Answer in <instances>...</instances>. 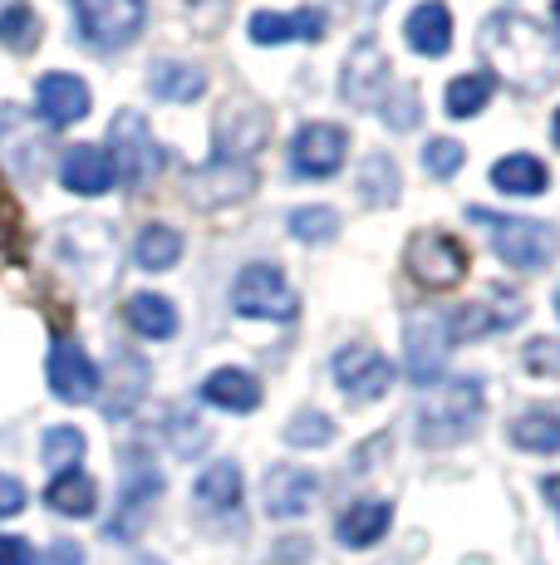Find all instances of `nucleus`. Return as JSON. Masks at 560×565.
Wrapping results in <instances>:
<instances>
[{
	"label": "nucleus",
	"instance_id": "36",
	"mask_svg": "<svg viewBox=\"0 0 560 565\" xmlns=\"http://www.w3.org/2000/svg\"><path fill=\"white\" fill-rule=\"evenodd\" d=\"M330 438H335V423H330L325 413H315V408L295 413V418L286 423V443H290V448H325Z\"/></svg>",
	"mask_w": 560,
	"mask_h": 565
},
{
	"label": "nucleus",
	"instance_id": "10",
	"mask_svg": "<svg viewBox=\"0 0 560 565\" xmlns=\"http://www.w3.org/2000/svg\"><path fill=\"white\" fill-rule=\"evenodd\" d=\"M344 148H349V134L335 124L300 128L295 143H290V172L295 178H335L344 168Z\"/></svg>",
	"mask_w": 560,
	"mask_h": 565
},
{
	"label": "nucleus",
	"instance_id": "32",
	"mask_svg": "<svg viewBox=\"0 0 560 565\" xmlns=\"http://www.w3.org/2000/svg\"><path fill=\"white\" fill-rule=\"evenodd\" d=\"M158 492H163V472H158L148 458H138V467H128L123 472V502L118 507H123V516H138Z\"/></svg>",
	"mask_w": 560,
	"mask_h": 565
},
{
	"label": "nucleus",
	"instance_id": "8",
	"mask_svg": "<svg viewBox=\"0 0 560 565\" xmlns=\"http://www.w3.org/2000/svg\"><path fill=\"white\" fill-rule=\"evenodd\" d=\"M526 315V300L506 286H492L482 300H467L448 315V340H482V334H497V330H511L521 324Z\"/></svg>",
	"mask_w": 560,
	"mask_h": 565
},
{
	"label": "nucleus",
	"instance_id": "45",
	"mask_svg": "<svg viewBox=\"0 0 560 565\" xmlns=\"http://www.w3.org/2000/svg\"><path fill=\"white\" fill-rule=\"evenodd\" d=\"M551 134H556V148H560V108H556V124H551Z\"/></svg>",
	"mask_w": 560,
	"mask_h": 565
},
{
	"label": "nucleus",
	"instance_id": "42",
	"mask_svg": "<svg viewBox=\"0 0 560 565\" xmlns=\"http://www.w3.org/2000/svg\"><path fill=\"white\" fill-rule=\"evenodd\" d=\"M0 565H35V551L20 536H0Z\"/></svg>",
	"mask_w": 560,
	"mask_h": 565
},
{
	"label": "nucleus",
	"instance_id": "14",
	"mask_svg": "<svg viewBox=\"0 0 560 565\" xmlns=\"http://www.w3.org/2000/svg\"><path fill=\"white\" fill-rule=\"evenodd\" d=\"M45 374H50L55 398H64V404H89L99 394V369H94V360L74 340H55Z\"/></svg>",
	"mask_w": 560,
	"mask_h": 565
},
{
	"label": "nucleus",
	"instance_id": "3",
	"mask_svg": "<svg viewBox=\"0 0 560 565\" xmlns=\"http://www.w3.org/2000/svg\"><path fill=\"white\" fill-rule=\"evenodd\" d=\"M482 423V384L477 379H452V384L433 388L428 404L418 408V438L428 448H448L462 443Z\"/></svg>",
	"mask_w": 560,
	"mask_h": 565
},
{
	"label": "nucleus",
	"instance_id": "38",
	"mask_svg": "<svg viewBox=\"0 0 560 565\" xmlns=\"http://www.w3.org/2000/svg\"><path fill=\"white\" fill-rule=\"evenodd\" d=\"M462 143H452V138H433V143L423 148V162H428V172H433V178H452V172L462 168Z\"/></svg>",
	"mask_w": 560,
	"mask_h": 565
},
{
	"label": "nucleus",
	"instance_id": "19",
	"mask_svg": "<svg viewBox=\"0 0 560 565\" xmlns=\"http://www.w3.org/2000/svg\"><path fill=\"white\" fill-rule=\"evenodd\" d=\"M202 398L226 413H251L261 404V384H256V374H246V369H217V374L202 379Z\"/></svg>",
	"mask_w": 560,
	"mask_h": 565
},
{
	"label": "nucleus",
	"instance_id": "23",
	"mask_svg": "<svg viewBox=\"0 0 560 565\" xmlns=\"http://www.w3.org/2000/svg\"><path fill=\"white\" fill-rule=\"evenodd\" d=\"M45 502L55 507L60 516H94V507H99V487H94L89 472H55V482L45 487Z\"/></svg>",
	"mask_w": 560,
	"mask_h": 565
},
{
	"label": "nucleus",
	"instance_id": "13",
	"mask_svg": "<svg viewBox=\"0 0 560 565\" xmlns=\"http://www.w3.org/2000/svg\"><path fill=\"white\" fill-rule=\"evenodd\" d=\"M344 99L359 104V108H379L384 89H389V54H384L374 40H359L344 60Z\"/></svg>",
	"mask_w": 560,
	"mask_h": 565
},
{
	"label": "nucleus",
	"instance_id": "7",
	"mask_svg": "<svg viewBox=\"0 0 560 565\" xmlns=\"http://www.w3.org/2000/svg\"><path fill=\"white\" fill-rule=\"evenodd\" d=\"M408 270H413L418 286L452 290L467 276V246L448 232H418L413 242H408Z\"/></svg>",
	"mask_w": 560,
	"mask_h": 565
},
{
	"label": "nucleus",
	"instance_id": "35",
	"mask_svg": "<svg viewBox=\"0 0 560 565\" xmlns=\"http://www.w3.org/2000/svg\"><path fill=\"white\" fill-rule=\"evenodd\" d=\"M25 252V212H20L15 192L6 188V178H0V256L15 260Z\"/></svg>",
	"mask_w": 560,
	"mask_h": 565
},
{
	"label": "nucleus",
	"instance_id": "31",
	"mask_svg": "<svg viewBox=\"0 0 560 565\" xmlns=\"http://www.w3.org/2000/svg\"><path fill=\"white\" fill-rule=\"evenodd\" d=\"M0 45L10 54H30L40 45V15L25 0H10V6L0 10Z\"/></svg>",
	"mask_w": 560,
	"mask_h": 565
},
{
	"label": "nucleus",
	"instance_id": "37",
	"mask_svg": "<svg viewBox=\"0 0 560 565\" xmlns=\"http://www.w3.org/2000/svg\"><path fill=\"white\" fill-rule=\"evenodd\" d=\"M335 232H340V216L330 206H300V212H290V236L295 242H330Z\"/></svg>",
	"mask_w": 560,
	"mask_h": 565
},
{
	"label": "nucleus",
	"instance_id": "25",
	"mask_svg": "<svg viewBox=\"0 0 560 565\" xmlns=\"http://www.w3.org/2000/svg\"><path fill=\"white\" fill-rule=\"evenodd\" d=\"M143 379H148V364L133 360V354H118L114 360V379L104 384L99 379V394H104V408L114 413V418H123L128 408L143 398Z\"/></svg>",
	"mask_w": 560,
	"mask_h": 565
},
{
	"label": "nucleus",
	"instance_id": "48",
	"mask_svg": "<svg viewBox=\"0 0 560 565\" xmlns=\"http://www.w3.org/2000/svg\"><path fill=\"white\" fill-rule=\"evenodd\" d=\"M138 565H158V561H138Z\"/></svg>",
	"mask_w": 560,
	"mask_h": 565
},
{
	"label": "nucleus",
	"instance_id": "2",
	"mask_svg": "<svg viewBox=\"0 0 560 565\" xmlns=\"http://www.w3.org/2000/svg\"><path fill=\"white\" fill-rule=\"evenodd\" d=\"M472 222L487 226L492 236V252H497L506 266L516 270H546L560 252V236L556 226L546 222H526V216H502V212H487V206H472Z\"/></svg>",
	"mask_w": 560,
	"mask_h": 565
},
{
	"label": "nucleus",
	"instance_id": "43",
	"mask_svg": "<svg viewBox=\"0 0 560 565\" xmlns=\"http://www.w3.org/2000/svg\"><path fill=\"white\" fill-rule=\"evenodd\" d=\"M40 565H84L79 541H55V546L45 551V561H40Z\"/></svg>",
	"mask_w": 560,
	"mask_h": 565
},
{
	"label": "nucleus",
	"instance_id": "4",
	"mask_svg": "<svg viewBox=\"0 0 560 565\" xmlns=\"http://www.w3.org/2000/svg\"><path fill=\"white\" fill-rule=\"evenodd\" d=\"M231 306L236 315H246V320H295L300 300L295 290L286 286V276H280V266H271V260H256V266H246L241 276H236L231 286Z\"/></svg>",
	"mask_w": 560,
	"mask_h": 565
},
{
	"label": "nucleus",
	"instance_id": "20",
	"mask_svg": "<svg viewBox=\"0 0 560 565\" xmlns=\"http://www.w3.org/2000/svg\"><path fill=\"white\" fill-rule=\"evenodd\" d=\"M403 35H408V50L428 54V60L448 54V45H452V15H448V6H443V0H428V6H418L413 15H408Z\"/></svg>",
	"mask_w": 560,
	"mask_h": 565
},
{
	"label": "nucleus",
	"instance_id": "18",
	"mask_svg": "<svg viewBox=\"0 0 560 565\" xmlns=\"http://www.w3.org/2000/svg\"><path fill=\"white\" fill-rule=\"evenodd\" d=\"M261 497H266V512L276 521L305 516L310 502H315V472H305V467H271Z\"/></svg>",
	"mask_w": 560,
	"mask_h": 565
},
{
	"label": "nucleus",
	"instance_id": "27",
	"mask_svg": "<svg viewBox=\"0 0 560 565\" xmlns=\"http://www.w3.org/2000/svg\"><path fill=\"white\" fill-rule=\"evenodd\" d=\"M123 320L133 324L138 334H148V340H172V334H177V306L163 296H133L123 306Z\"/></svg>",
	"mask_w": 560,
	"mask_h": 565
},
{
	"label": "nucleus",
	"instance_id": "28",
	"mask_svg": "<svg viewBox=\"0 0 560 565\" xmlns=\"http://www.w3.org/2000/svg\"><path fill=\"white\" fill-rule=\"evenodd\" d=\"M197 502L207 512H231L241 502V467L236 462H212L207 472L197 477Z\"/></svg>",
	"mask_w": 560,
	"mask_h": 565
},
{
	"label": "nucleus",
	"instance_id": "6",
	"mask_svg": "<svg viewBox=\"0 0 560 565\" xmlns=\"http://www.w3.org/2000/svg\"><path fill=\"white\" fill-rule=\"evenodd\" d=\"M109 158H114L118 182H128V188H143V182L153 178L158 168H163V148L153 143V134H148L143 114H133V108H123V114L114 118V134H109Z\"/></svg>",
	"mask_w": 560,
	"mask_h": 565
},
{
	"label": "nucleus",
	"instance_id": "17",
	"mask_svg": "<svg viewBox=\"0 0 560 565\" xmlns=\"http://www.w3.org/2000/svg\"><path fill=\"white\" fill-rule=\"evenodd\" d=\"M60 178H64V188L79 192V198H104V192H109L114 182H118V172H114L109 148L79 143V148H69V153H64Z\"/></svg>",
	"mask_w": 560,
	"mask_h": 565
},
{
	"label": "nucleus",
	"instance_id": "1",
	"mask_svg": "<svg viewBox=\"0 0 560 565\" xmlns=\"http://www.w3.org/2000/svg\"><path fill=\"white\" fill-rule=\"evenodd\" d=\"M482 50L502 70V79H511L516 89L541 94L560 79V40L546 25H536L521 10H497L482 25Z\"/></svg>",
	"mask_w": 560,
	"mask_h": 565
},
{
	"label": "nucleus",
	"instance_id": "21",
	"mask_svg": "<svg viewBox=\"0 0 560 565\" xmlns=\"http://www.w3.org/2000/svg\"><path fill=\"white\" fill-rule=\"evenodd\" d=\"M394 526V507L389 502H354L340 516V541L349 551H369L374 541H384V531Z\"/></svg>",
	"mask_w": 560,
	"mask_h": 565
},
{
	"label": "nucleus",
	"instance_id": "39",
	"mask_svg": "<svg viewBox=\"0 0 560 565\" xmlns=\"http://www.w3.org/2000/svg\"><path fill=\"white\" fill-rule=\"evenodd\" d=\"M526 369H531V374L556 379L560 374V340H531L526 344Z\"/></svg>",
	"mask_w": 560,
	"mask_h": 565
},
{
	"label": "nucleus",
	"instance_id": "44",
	"mask_svg": "<svg viewBox=\"0 0 560 565\" xmlns=\"http://www.w3.org/2000/svg\"><path fill=\"white\" fill-rule=\"evenodd\" d=\"M541 492H546V502H551L556 512H560V477H546V482H541Z\"/></svg>",
	"mask_w": 560,
	"mask_h": 565
},
{
	"label": "nucleus",
	"instance_id": "40",
	"mask_svg": "<svg viewBox=\"0 0 560 565\" xmlns=\"http://www.w3.org/2000/svg\"><path fill=\"white\" fill-rule=\"evenodd\" d=\"M384 118H389L394 128H413V124H418V94H413V89H398L394 104L384 108Z\"/></svg>",
	"mask_w": 560,
	"mask_h": 565
},
{
	"label": "nucleus",
	"instance_id": "34",
	"mask_svg": "<svg viewBox=\"0 0 560 565\" xmlns=\"http://www.w3.org/2000/svg\"><path fill=\"white\" fill-rule=\"evenodd\" d=\"M359 188H364V198H369L374 206H394V198H398V172H394V162L384 158V153L364 158Z\"/></svg>",
	"mask_w": 560,
	"mask_h": 565
},
{
	"label": "nucleus",
	"instance_id": "47",
	"mask_svg": "<svg viewBox=\"0 0 560 565\" xmlns=\"http://www.w3.org/2000/svg\"><path fill=\"white\" fill-rule=\"evenodd\" d=\"M556 20H560V0H556Z\"/></svg>",
	"mask_w": 560,
	"mask_h": 565
},
{
	"label": "nucleus",
	"instance_id": "26",
	"mask_svg": "<svg viewBox=\"0 0 560 565\" xmlns=\"http://www.w3.org/2000/svg\"><path fill=\"white\" fill-rule=\"evenodd\" d=\"M511 443L526 452H560V413L556 408H526L511 418Z\"/></svg>",
	"mask_w": 560,
	"mask_h": 565
},
{
	"label": "nucleus",
	"instance_id": "16",
	"mask_svg": "<svg viewBox=\"0 0 560 565\" xmlns=\"http://www.w3.org/2000/svg\"><path fill=\"white\" fill-rule=\"evenodd\" d=\"M35 108L50 128H69L89 114V84L79 74H45L35 89Z\"/></svg>",
	"mask_w": 560,
	"mask_h": 565
},
{
	"label": "nucleus",
	"instance_id": "11",
	"mask_svg": "<svg viewBox=\"0 0 560 565\" xmlns=\"http://www.w3.org/2000/svg\"><path fill=\"white\" fill-rule=\"evenodd\" d=\"M335 384H340L349 398L369 404V398H384V394H389L394 364L384 360L379 350H369V344H344V350L335 354Z\"/></svg>",
	"mask_w": 560,
	"mask_h": 565
},
{
	"label": "nucleus",
	"instance_id": "30",
	"mask_svg": "<svg viewBox=\"0 0 560 565\" xmlns=\"http://www.w3.org/2000/svg\"><path fill=\"white\" fill-rule=\"evenodd\" d=\"M492 89H497V79H492V70H472V74H462V79H452L448 84V114L452 118H472V114H482L492 99Z\"/></svg>",
	"mask_w": 560,
	"mask_h": 565
},
{
	"label": "nucleus",
	"instance_id": "12",
	"mask_svg": "<svg viewBox=\"0 0 560 565\" xmlns=\"http://www.w3.org/2000/svg\"><path fill=\"white\" fill-rule=\"evenodd\" d=\"M251 188H256V168L251 162H236V158H217L187 178V198L197 206H231Z\"/></svg>",
	"mask_w": 560,
	"mask_h": 565
},
{
	"label": "nucleus",
	"instance_id": "15",
	"mask_svg": "<svg viewBox=\"0 0 560 565\" xmlns=\"http://www.w3.org/2000/svg\"><path fill=\"white\" fill-rule=\"evenodd\" d=\"M325 10H295V15H276V10H256L251 25H246V35L256 40V45H315V40H325Z\"/></svg>",
	"mask_w": 560,
	"mask_h": 565
},
{
	"label": "nucleus",
	"instance_id": "41",
	"mask_svg": "<svg viewBox=\"0 0 560 565\" xmlns=\"http://www.w3.org/2000/svg\"><path fill=\"white\" fill-rule=\"evenodd\" d=\"M20 512H25V487H20L15 477L0 472V521H6V516H20Z\"/></svg>",
	"mask_w": 560,
	"mask_h": 565
},
{
	"label": "nucleus",
	"instance_id": "46",
	"mask_svg": "<svg viewBox=\"0 0 560 565\" xmlns=\"http://www.w3.org/2000/svg\"><path fill=\"white\" fill-rule=\"evenodd\" d=\"M556 315H560V290H556Z\"/></svg>",
	"mask_w": 560,
	"mask_h": 565
},
{
	"label": "nucleus",
	"instance_id": "24",
	"mask_svg": "<svg viewBox=\"0 0 560 565\" xmlns=\"http://www.w3.org/2000/svg\"><path fill=\"white\" fill-rule=\"evenodd\" d=\"M492 188L511 192V198H541V192L551 188V172H546L531 153H511L492 168Z\"/></svg>",
	"mask_w": 560,
	"mask_h": 565
},
{
	"label": "nucleus",
	"instance_id": "5",
	"mask_svg": "<svg viewBox=\"0 0 560 565\" xmlns=\"http://www.w3.org/2000/svg\"><path fill=\"white\" fill-rule=\"evenodd\" d=\"M69 6L94 50H123L128 40H138V30L148 20L143 0H69Z\"/></svg>",
	"mask_w": 560,
	"mask_h": 565
},
{
	"label": "nucleus",
	"instance_id": "33",
	"mask_svg": "<svg viewBox=\"0 0 560 565\" xmlns=\"http://www.w3.org/2000/svg\"><path fill=\"white\" fill-rule=\"evenodd\" d=\"M40 452H45V467H55V472H74V467H79V458H84V433L69 428V423H60V428L45 433Z\"/></svg>",
	"mask_w": 560,
	"mask_h": 565
},
{
	"label": "nucleus",
	"instance_id": "29",
	"mask_svg": "<svg viewBox=\"0 0 560 565\" xmlns=\"http://www.w3.org/2000/svg\"><path fill=\"white\" fill-rule=\"evenodd\" d=\"M133 256H138V266H143V270H168V266H177V256H182V236L172 232V226L153 222V226H143V232H138Z\"/></svg>",
	"mask_w": 560,
	"mask_h": 565
},
{
	"label": "nucleus",
	"instance_id": "9",
	"mask_svg": "<svg viewBox=\"0 0 560 565\" xmlns=\"http://www.w3.org/2000/svg\"><path fill=\"white\" fill-rule=\"evenodd\" d=\"M403 350H408V374H413V384H423V388H433V384H443V364H448V320L443 315H413L408 320V330H403Z\"/></svg>",
	"mask_w": 560,
	"mask_h": 565
},
{
	"label": "nucleus",
	"instance_id": "22",
	"mask_svg": "<svg viewBox=\"0 0 560 565\" xmlns=\"http://www.w3.org/2000/svg\"><path fill=\"white\" fill-rule=\"evenodd\" d=\"M148 84H153V94L168 104H192L207 94V74H202L197 64H177V60H158L153 70H148Z\"/></svg>",
	"mask_w": 560,
	"mask_h": 565
}]
</instances>
